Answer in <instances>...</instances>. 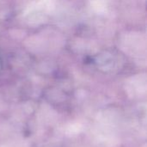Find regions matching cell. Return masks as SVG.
<instances>
[]
</instances>
